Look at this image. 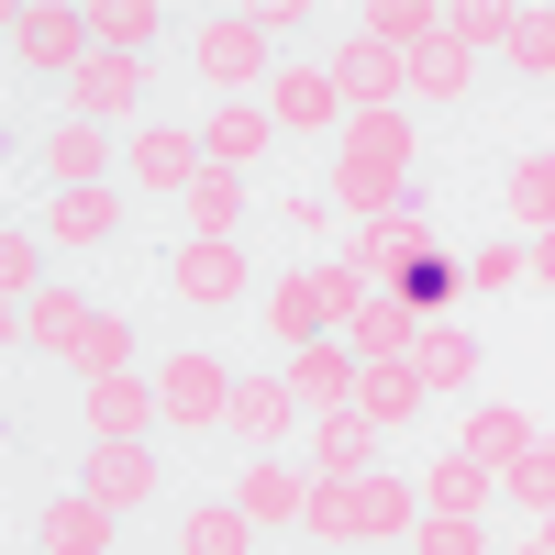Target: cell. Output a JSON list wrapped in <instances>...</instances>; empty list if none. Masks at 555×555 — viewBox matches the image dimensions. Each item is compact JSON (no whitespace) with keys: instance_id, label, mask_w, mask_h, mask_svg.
<instances>
[{"instance_id":"6da1fadb","label":"cell","mask_w":555,"mask_h":555,"mask_svg":"<svg viewBox=\"0 0 555 555\" xmlns=\"http://www.w3.org/2000/svg\"><path fill=\"white\" fill-rule=\"evenodd\" d=\"M411 156H423V133H411V112H356L334 133V201L356 222H378L411 201Z\"/></svg>"},{"instance_id":"7a4b0ae2","label":"cell","mask_w":555,"mask_h":555,"mask_svg":"<svg viewBox=\"0 0 555 555\" xmlns=\"http://www.w3.org/2000/svg\"><path fill=\"white\" fill-rule=\"evenodd\" d=\"M356 300H366V278H356L345 256H334V267H289V278L267 289V334H278V356H289V345H322V334H345Z\"/></svg>"},{"instance_id":"3957f363","label":"cell","mask_w":555,"mask_h":555,"mask_svg":"<svg viewBox=\"0 0 555 555\" xmlns=\"http://www.w3.org/2000/svg\"><path fill=\"white\" fill-rule=\"evenodd\" d=\"M190 67H201V89H222V101H256V89L289 67L278 56V34L267 23H245V12H211L201 34H190Z\"/></svg>"},{"instance_id":"277c9868","label":"cell","mask_w":555,"mask_h":555,"mask_svg":"<svg viewBox=\"0 0 555 555\" xmlns=\"http://www.w3.org/2000/svg\"><path fill=\"white\" fill-rule=\"evenodd\" d=\"M201 122H133L122 133V190L133 201H190L201 190Z\"/></svg>"},{"instance_id":"5b68a950","label":"cell","mask_w":555,"mask_h":555,"mask_svg":"<svg viewBox=\"0 0 555 555\" xmlns=\"http://www.w3.org/2000/svg\"><path fill=\"white\" fill-rule=\"evenodd\" d=\"M156 411H167V434H190V444H201V434H234V366L201 356V345L167 356V366H156Z\"/></svg>"},{"instance_id":"8992f818","label":"cell","mask_w":555,"mask_h":555,"mask_svg":"<svg viewBox=\"0 0 555 555\" xmlns=\"http://www.w3.org/2000/svg\"><path fill=\"white\" fill-rule=\"evenodd\" d=\"M12 56L44 67V78H78L101 56V34H89V0H12Z\"/></svg>"},{"instance_id":"52a82bcc","label":"cell","mask_w":555,"mask_h":555,"mask_svg":"<svg viewBox=\"0 0 555 555\" xmlns=\"http://www.w3.org/2000/svg\"><path fill=\"white\" fill-rule=\"evenodd\" d=\"M434 245H444V211H434V201H400V211H378V222H356V234H345V267L389 289V278H400L411 256H434Z\"/></svg>"},{"instance_id":"ba28073f","label":"cell","mask_w":555,"mask_h":555,"mask_svg":"<svg viewBox=\"0 0 555 555\" xmlns=\"http://www.w3.org/2000/svg\"><path fill=\"white\" fill-rule=\"evenodd\" d=\"M322 67H334L345 112H400V101H411V56H400V44H378V34H345Z\"/></svg>"},{"instance_id":"9c48e42d","label":"cell","mask_w":555,"mask_h":555,"mask_svg":"<svg viewBox=\"0 0 555 555\" xmlns=\"http://www.w3.org/2000/svg\"><path fill=\"white\" fill-rule=\"evenodd\" d=\"M78 489H89V500H112V512L133 522V512H156V500H167V455H156V444H89Z\"/></svg>"},{"instance_id":"30bf717a","label":"cell","mask_w":555,"mask_h":555,"mask_svg":"<svg viewBox=\"0 0 555 555\" xmlns=\"http://www.w3.org/2000/svg\"><path fill=\"white\" fill-rule=\"evenodd\" d=\"M267 122H278V145H289V133H345L356 112H345V89H334V67H278L267 78Z\"/></svg>"},{"instance_id":"8fae6325","label":"cell","mask_w":555,"mask_h":555,"mask_svg":"<svg viewBox=\"0 0 555 555\" xmlns=\"http://www.w3.org/2000/svg\"><path fill=\"white\" fill-rule=\"evenodd\" d=\"M167 289L190 300V311H234V300L256 289V267H245V245H201V234H190V245L167 256Z\"/></svg>"},{"instance_id":"7c38bea8","label":"cell","mask_w":555,"mask_h":555,"mask_svg":"<svg viewBox=\"0 0 555 555\" xmlns=\"http://www.w3.org/2000/svg\"><path fill=\"white\" fill-rule=\"evenodd\" d=\"M78 411H89V444H156V434H167L156 378H89Z\"/></svg>"},{"instance_id":"4fadbf2b","label":"cell","mask_w":555,"mask_h":555,"mask_svg":"<svg viewBox=\"0 0 555 555\" xmlns=\"http://www.w3.org/2000/svg\"><path fill=\"white\" fill-rule=\"evenodd\" d=\"M234 500H245L256 533H289V522L311 512V467H300V455H245V467H234Z\"/></svg>"},{"instance_id":"5bb4252c","label":"cell","mask_w":555,"mask_h":555,"mask_svg":"<svg viewBox=\"0 0 555 555\" xmlns=\"http://www.w3.org/2000/svg\"><path fill=\"white\" fill-rule=\"evenodd\" d=\"M300 423H311V411H300L289 378H234V444H245V455H289Z\"/></svg>"},{"instance_id":"9a60e30c","label":"cell","mask_w":555,"mask_h":555,"mask_svg":"<svg viewBox=\"0 0 555 555\" xmlns=\"http://www.w3.org/2000/svg\"><path fill=\"white\" fill-rule=\"evenodd\" d=\"M34 234L56 245V256H101V245L122 234V201H112V190H44V211H34Z\"/></svg>"},{"instance_id":"2e32d148","label":"cell","mask_w":555,"mask_h":555,"mask_svg":"<svg viewBox=\"0 0 555 555\" xmlns=\"http://www.w3.org/2000/svg\"><path fill=\"white\" fill-rule=\"evenodd\" d=\"M34 544H44V555H112V544H122V512H112V500H89V489H56V500L34 512Z\"/></svg>"},{"instance_id":"e0dca14e","label":"cell","mask_w":555,"mask_h":555,"mask_svg":"<svg viewBox=\"0 0 555 555\" xmlns=\"http://www.w3.org/2000/svg\"><path fill=\"white\" fill-rule=\"evenodd\" d=\"M122 112H145V56H89L78 78H67V122H122Z\"/></svg>"},{"instance_id":"ac0fdd59","label":"cell","mask_w":555,"mask_h":555,"mask_svg":"<svg viewBox=\"0 0 555 555\" xmlns=\"http://www.w3.org/2000/svg\"><path fill=\"white\" fill-rule=\"evenodd\" d=\"M356 378H366V366H356V345H345V334L289 345V389H300V411H311V423H322V411H356Z\"/></svg>"},{"instance_id":"d6986e66","label":"cell","mask_w":555,"mask_h":555,"mask_svg":"<svg viewBox=\"0 0 555 555\" xmlns=\"http://www.w3.org/2000/svg\"><path fill=\"white\" fill-rule=\"evenodd\" d=\"M300 467L311 478H366V467H378V423H366V411H322V423H300Z\"/></svg>"},{"instance_id":"ffe728a7","label":"cell","mask_w":555,"mask_h":555,"mask_svg":"<svg viewBox=\"0 0 555 555\" xmlns=\"http://www.w3.org/2000/svg\"><path fill=\"white\" fill-rule=\"evenodd\" d=\"M34 167H44V190H112V133L101 122H56L34 145Z\"/></svg>"},{"instance_id":"44dd1931","label":"cell","mask_w":555,"mask_h":555,"mask_svg":"<svg viewBox=\"0 0 555 555\" xmlns=\"http://www.w3.org/2000/svg\"><path fill=\"white\" fill-rule=\"evenodd\" d=\"M544 434H533V411H512V400H467V434H455V455H478V467L500 478V467H522Z\"/></svg>"},{"instance_id":"7402d4cb","label":"cell","mask_w":555,"mask_h":555,"mask_svg":"<svg viewBox=\"0 0 555 555\" xmlns=\"http://www.w3.org/2000/svg\"><path fill=\"white\" fill-rule=\"evenodd\" d=\"M423 366H411V356H378V366H366V378H356V411H366V423H378V434H411V423H423Z\"/></svg>"},{"instance_id":"603a6c76","label":"cell","mask_w":555,"mask_h":555,"mask_svg":"<svg viewBox=\"0 0 555 555\" xmlns=\"http://www.w3.org/2000/svg\"><path fill=\"white\" fill-rule=\"evenodd\" d=\"M345 345H356V366L411 356V345H423V311H411L400 289H366V300H356V322H345Z\"/></svg>"},{"instance_id":"cb8c5ba5","label":"cell","mask_w":555,"mask_h":555,"mask_svg":"<svg viewBox=\"0 0 555 555\" xmlns=\"http://www.w3.org/2000/svg\"><path fill=\"white\" fill-rule=\"evenodd\" d=\"M178 555H256V522L234 489H201L190 512H178Z\"/></svg>"},{"instance_id":"d4e9b609","label":"cell","mask_w":555,"mask_h":555,"mask_svg":"<svg viewBox=\"0 0 555 555\" xmlns=\"http://www.w3.org/2000/svg\"><path fill=\"white\" fill-rule=\"evenodd\" d=\"M267 145H278L267 101H222V112H201V156H211V167H234V178H245V167H256Z\"/></svg>"},{"instance_id":"484cf974","label":"cell","mask_w":555,"mask_h":555,"mask_svg":"<svg viewBox=\"0 0 555 555\" xmlns=\"http://www.w3.org/2000/svg\"><path fill=\"white\" fill-rule=\"evenodd\" d=\"M89 322H101V311H89V289H44V300L23 311V356H56V366H67Z\"/></svg>"},{"instance_id":"4316f807","label":"cell","mask_w":555,"mask_h":555,"mask_svg":"<svg viewBox=\"0 0 555 555\" xmlns=\"http://www.w3.org/2000/svg\"><path fill=\"white\" fill-rule=\"evenodd\" d=\"M500 211H512V234H555V156H512L500 167Z\"/></svg>"},{"instance_id":"83f0119b","label":"cell","mask_w":555,"mask_h":555,"mask_svg":"<svg viewBox=\"0 0 555 555\" xmlns=\"http://www.w3.org/2000/svg\"><path fill=\"white\" fill-rule=\"evenodd\" d=\"M411 366H423V389H478V334L467 322H423V345H411Z\"/></svg>"},{"instance_id":"f1b7e54d","label":"cell","mask_w":555,"mask_h":555,"mask_svg":"<svg viewBox=\"0 0 555 555\" xmlns=\"http://www.w3.org/2000/svg\"><path fill=\"white\" fill-rule=\"evenodd\" d=\"M500 500V478L478 467V455H434V478H423V512H444V522H478Z\"/></svg>"},{"instance_id":"f546056e","label":"cell","mask_w":555,"mask_h":555,"mask_svg":"<svg viewBox=\"0 0 555 555\" xmlns=\"http://www.w3.org/2000/svg\"><path fill=\"white\" fill-rule=\"evenodd\" d=\"M245 201H256V190H245L234 167H201V190H190V234H201V245H234Z\"/></svg>"},{"instance_id":"4dcf8cb0","label":"cell","mask_w":555,"mask_h":555,"mask_svg":"<svg viewBox=\"0 0 555 555\" xmlns=\"http://www.w3.org/2000/svg\"><path fill=\"white\" fill-rule=\"evenodd\" d=\"M300 533H311V544H366V500H356V478H311Z\"/></svg>"},{"instance_id":"1f68e13d","label":"cell","mask_w":555,"mask_h":555,"mask_svg":"<svg viewBox=\"0 0 555 555\" xmlns=\"http://www.w3.org/2000/svg\"><path fill=\"white\" fill-rule=\"evenodd\" d=\"M467 78H478V56L455 34H434V44H411V101H467Z\"/></svg>"},{"instance_id":"d6a6232c","label":"cell","mask_w":555,"mask_h":555,"mask_svg":"<svg viewBox=\"0 0 555 555\" xmlns=\"http://www.w3.org/2000/svg\"><path fill=\"white\" fill-rule=\"evenodd\" d=\"M89 34H101V56H145V44L167 34L156 0H89Z\"/></svg>"},{"instance_id":"836d02e7","label":"cell","mask_w":555,"mask_h":555,"mask_svg":"<svg viewBox=\"0 0 555 555\" xmlns=\"http://www.w3.org/2000/svg\"><path fill=\"white\" fill-rule=\"evenodd\" d=\"M356 34H378V44H400V56H411V44H434V34H444V0H366Z\"/></svg>"},{"instance_id":"e575fe53","label":"cell","mask_w":555,"mask_h":555,"mask_svg":"<svg viewBox=\"0 0 555 555\" xmlns=\"http://www.w3.org/2000/svg\"><path fill=\"white\" fill-rule=\"evenodd\" d=\"M512 23H522V0H444V34L467 44V56H500Z\"/></svg>"},{"instance_id":"d590c367","label":"cell","mask_w":555,"mask_h":555,"mask_svg":"<svg viewBox=\"0 0 555 555\" xmlns=\"http://www.w3.org/2000/svg\"><path fill=\"white\" fill-rule=\"evenodd\" d=\"M67 366H78V389H89V378H133V322H122V311H101V322L78 334V356H67Z\"/></svg>"},{"instance_id":"8d00e7d4","label":"cell","mask_w":555,"mask_h":555,"mask_svg":"<svg viewBox=\"0 0 555 555\" xmlns=\"http://www.w3.org/2000/svg\"><path fill=\"white\" fill-rule=\"evenodd\" d=\"M500 67H512V78H555V0H522V23H512V44H500Z\"/></svg>"},{"instance_id":"74e56055","label":"cell","mask_w":555,"mask_h":555,"mask_svg":"<svg viewBox=\"0 0 555 555\" xmlns=\"http://www.w3.org/2000/svg\"><path fill=\"white\" fill-rule=\"evenodd\" d=\"M389 289H400V300H411V311H423V322H444V300H455V289H467V278H455V256H444V245H434V256H411V267H400V278H389Z\"/></svg>"},{"instance_id":"f35d334b","label":"cell","mask_w":555,"mask_h":555,"mask_svg":"<svg viewBox=\"0 0 555 555\" xmlns=\"http://www.w3.org/2000/svg\"><path fill=\"white\" fill-rule=\"evenodd\" d=\"M500 500H512V512H533V522H544V512H555V444H533L522 467H500Z\"/></svg>"},{"instance_id":"ab89813d","label":"cell","mask_w":555,"mask_h":555,"mask_svg":"<svg viewBox=\"0 0 555 555\" xmlns=\"http://www.w3.org/2000/svg\"><path fill=\"white\" fill-rule=\"evenodd\" d=\"M467 278H478V289H522V278H533V245H522V234H489V245H467Z\"/></svg>"},{"instance_id":"60d3db41","label":"cell","mask_w":555,"mask_h":555,"mask_svg":"<svg viewBox=\"0 0 555 555\" xmlns=\"http://www.w3.org/2000/svg\"><path fill=\"white\" fill-rule=\"evenodd\" d=\"M400 555H489V533H478V522H444V512H423Z\"/></svg>"},{"instance_id":"b9f144b4","label":"cell","mask_w":555,"mask_h":555,"mask_svg":"<svg viewBox=\"0 0 555 555\" xmlns=\"http://www.w3.org/2000/svg\"><path fill=\"white\" fill-rule=\"evenodd\" d=\"M245 23H267V34H278V44H289V34H300V23H311V0H245Z\"/></svg>"},{"instance_id":"7bdbcfd3","label":"cell","mask_w":555,"mask_h":555,"mask_svg":"<svg viewBox=\"0 0 555 555\" xmlns=\"http://www.w3.org/2000/svg\"><path fill=\"white\" fill-rule=\"evenodd\" d=\"M533 289H555V234H533Z\"/></svg>"},{"instance_id":"ee69618b","label":"cell","mask_w":555,"mask_h":555,"mask_svg":"<svg viewBox=\"0 0 555 555\" xmlns=\"http://www.w3.org/2000/svg\"><path fill=\"white\" fill-rule=\"evenodd\" d=\"M533 544H544V555H555V512H544V522H533Z\"/></svg>"},{"instance_id":"f6af8a7d","label":"cell","mask_w":555,"mask_h":555,"mask_svg":"<svg viewBox=\"0 0 555 555\" xmlns=\"http://www.w3.org/2000/svg\"><path fill=\"white\" fill-rule=\"evenodd\" d=\"M512 555H544V544H533V533H522V544H512Z\"/></svg>"},{"instance_id":"bcb514c9","label":"cell","mask_w":555,"mask_h":555,"mask_svg":"<svg viewBox=\"0 0 555 555\" xmlns=\"http://www.w3.org/2000/svg\"><path fill=\"white\" fill-rule=\"evenodd\" d=\"M544 444H555V434H544Z\"/></svg>"},{"instance_id":"7dc6e473","label":"cell","mask_w":555,"mask_h":555,"mask_svg":"<svg viewBox=\"0 0 555 555\" xmlns=\"http://www.w3.org/2000/svg\"><path fill=\"white\" fill-rule=\"evenodd\" d=\"M34 555H44V544H34Z\"/></svg>"}]
</instances>
